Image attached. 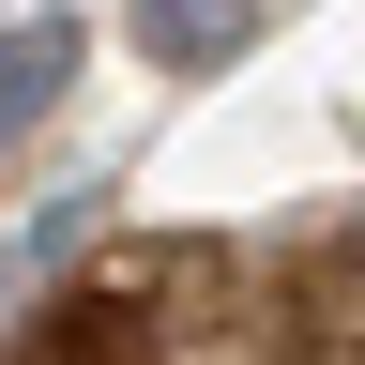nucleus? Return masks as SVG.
I'll return each instance as SVG.
<instances>
[{
    "instance_id": "nucleus-1",
    "label": "nucleus",
    "mask_w": 365,
    "mask_h": 365,
    "mask_svg": "<svg viewBox=\"0 0 365 365\" xmlns=\"http://www.w3.org/2000/svg\"><path fill=\"white\" fill-rule=\"evenodd\" d=\"M76 46H91V31L61 16V0H46V16H16V46H0V122H16V137L76 91Z\"/></svg>"
},
{
    "instance_id": "nucleus-2",
    "label": "nucleus",
    "mask_w": 365,
    "mask_h": 365,
    "mask_svg": "<svg viewBox=\"0 0 365 365\" xmlns=\"http://www.w3.org/2000/svg\"><path fill=\"white\" fill-rule=\"evenodd\" d=\"M259 0H137V46H153V76H213L228 46H244Z\"/></svg>"
}]
</instances>
